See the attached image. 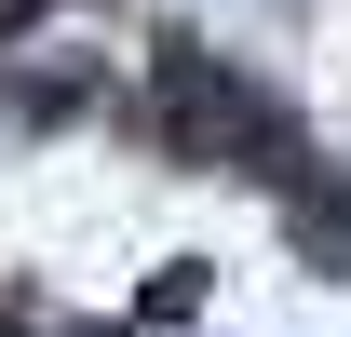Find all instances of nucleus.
<instances>
[{
  "label": "nucleus",
  "instance_id": "obj_2",
  "mask_svg": "<svg viewBox=\"0 0 351 337\" xmlns=\"http://www.w3.org/2000/svg\"><path fill=\"white\" fill-rule=\"evenodd\" d=\"M189 310H203V270H189V256H176L162 284H149V324H189Z\"/></svg>",
  "mask_w": 351,
  "mask_h": 337
},
{
  "label": "nucleus",
  "instance_id": "obj_1",
  "mask_svg": "<svg viewBox=\"0 0 351 337\" xmlns=\"http://www.w3.org/2000/svg\"><path fill=\"white\" fill-rule=\"evenodd\" d=\"M162 122H176V149H189V162H243V175H298V122H284V108H270L257 82H230L217 54H189V41L162 54Z\"/></svg>",
  "mask_w": 351,
  "mask_h": 337
}]
</instances>
